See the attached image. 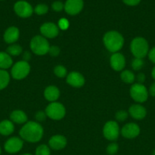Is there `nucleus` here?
<instances>
[{"mask_svg": "<svg viewBox=\"0 0 155 155\" xmlns=\"http://www.w3.org/2000/svg\"><path fill=\"white\" fill-rule=\"evenodd\" d=\"M19 30L15 27H10L5 30L4 33V40L7 43H14L19 38Z\"/></svg>", "mask_w": 155, "mask_h": 155, "instance_id": "nucleus-18", "label": "nucleus"}, {"mask_svg": "<svg viewBox=\"0 0 155 155\" xmlns=\"http://www.w3.org/2000/svg\"><path fill=\"white\" fill-rule=\"evenodd\" d=\"M6 51H7V53L9 55L18 56L22 52V48H21V45L15 44V45H12L9 47H8Z\"/></svg>", "mask_w": 155, "mask_h": 155, "instance_id": "nucleus-25", "label": "nucleus"}, {"mask_svg": "<svg viewBox=\"0 0 155 155\" xmlns=\"http://www.w3.org/2000/svg\"><path fill=\"white\" fill-rule=\"evenodd\" d=\"M151 76H152V77H153V80H155V67L153 68V69H152Z\"/></svg>", "mask_w": 155, "mask_h": 155, "instance_id": "nucleus-41", "label": "nucleus"}, {"mask_svg": "<svg viewBox=\"0 0 155 155\" xmlns=\"http://www.w3.org/2000/svg\"><path fill=\"white\" fill-rule=\"evenodd\" d=\"M14 10L18 16L23 18H29L32 15L33 9L30 4L26 1H18L14 5Z\"/></svg>", "mask_w": 155, "mask_h": 155, "instance_id": "nucleus-9", "label": "nucleus"}, {"mask_svg": "<svg viewBox=\"0 0 155 155\" xmlns=\"http://www.w3.org/2000/svg\"><path fill=\"white\" fill-rule=\"evenodd\" d=\"M20 136L23 140L34 143L42 139L43 129L40 124L33 121L27 122L19 132Z\"/></svg>", "mask_w": 155, "mask_h": 155, "instance_id": "nucleus-1", "label": "nucleus"}, {"mask_svg": "<svg viewBox=\"0 0 155 155\" xmlns=\"http://www.w3.org/2000/svg\"><path fill=\"white\" fill-rule=\"evenodd\" d=\"M69 27V22L65 18H62L59 21V28L62 30H65Z\"/></svg>", "mask_w": 155, "mask_h": 155, "instance_id": "nucleus-34", "label": "nucleus"}, {"mask_svg": "<svg viewBox=\"0 0 155 155\" xmlns=\"http://www.w3.org/2000/svg\"><path fill=\"white\" fill-rule=\"evenodd\" d=\"M103 136L109 141H115L119 135V127L115 121H108L103 127Z\"/></svg>", "mask_w": 155, "mask_h": 155, "instance_id": "nucleus-8", "label": "nucleus"}, {"mask_svg": "<svg viewBox=\"0 0 155 155\" xmlns=\"http://www.w3.org/2000/svg\"><path fill=\"white\" fill-rule=\"evenodd\" d=\"M148 58L152 63L155 64V47L152 48L148 52Z\"/></svg>", "mask_w": 155, "mask_h": 155, "instance_id": "nucleus-37", "label": "nucleus"}, {"mask_svg": "<svg viewBox=\"0 0 155 155\" xmlns=\"http://www.w3.org/2000/svg\"><path fill=\"white\" fill-rule=\"evenodd\" d=\"M48 6L45 4H39L35 7L34 12L38 15H43L48 12Z\"/></svg>", "mask_w": 155, "mask_h": 155, "instance_id": "nucleus-29", "label": "nucleus"}, {"mask_svg": "<svg viewBox=\"0 0 155 155\" xmlns=\"http://www.w3.org/2000/svg\"><path fill=\"white\" fill-rule=\"evenodd\" d=\"M148 93L150 94L151 96L155 97V83H152V84L150 85V88H149Z\"/></svg>", "mask_w": 155, "mask_h": 155, "instance_id": "nucleus-39", "label": "nucleus"}, {"mask_svg": "<svg viewBox=\"0 0 155 155\" xmlns=\"http://www.w3.org/2000/svg\"><path fill=\"white\" fill-rule=\"evenodd\" d=\"M15 130V127L12 121L4 120L0 122V134L2 136H9Z\"/></svg>", "mask_w": 155, "mask_h": 155, "instance_id": "nucleus-20", "label": "nucleus"}, {"mask_svg": "<svg viewBox=\"0 0 155 155\" xmlns=\"http://www.w3.org/2000/svg\"><path fill=\"white\" fill-rule=\"evenodd\" d=\"M145 75H144L143 73H140L137 75V81H138V83H140V84H142L144 81H145Z\"/></svg>", "mask_w": 155, "mask_h": 155, "instance_id": "nucleus-38", "label": "nucleus"}, {"mask_svg": "<svg viewBox=\"0 0 155 155\" xmlns=\"http://www.w3.org/2000/svg\"><path fill=\"white\" fill-rule=\"evenodd\" d=\"M10 81V75L5 70L0 69V90L5 89Z\"/></svg>", "mask_w": 155, "mask_h": 155, "instance_id": "nucleus-23", "label": "nucleus"}, {"mask_svg": "<svg viewBox=\"0 0 155 155\" xmlns=\"http://www.w3.org/2000/svg\"><path fill=\"white\" fill-rule=\"evenodd\" d=\"M48 53L50 55L53 56V57H56V56L59 55V53H60V48L58 46H56V45L50 46Z\"/></svg>", "mask_w": 155, "mask_h": 155, "instance_id": "nucleus-33", "label": "nucleus"}, {"mask_svg": "<svg viewBox=\"0 0 155 155\" xmlns=\"http://www.w3.org/2000/svg\"><path fill=\"white\" fill-rule=\"evenodd\" d=\"M119 145L116 143H111L106 148V153L109 155H114L118 152Z\"/></svg>", "mask_w": 155, "mask_h": 155, "instance_id": "nucleus-30", "label": "nucleus"}, {"mask_svg": "<svg viewBox=\"0 0 155 155\" xmlns=\"http://www.w3.org/2000/svg\"><path fill=\"white\" fill-rule=\"evenodd\" d=\"M60 92H59V89L56 86H50L47 88H46L44 91V96L45 98L49 101L55 102L56 100L59 98Z\"/></svg>", "mask_w": 155, "mask_h": 155, "instance_id": "nucleus-19", "label": "nucleus"}, {"mask_svg": "<svg viewBox=\"0 0 155 155\" xmlns=\"http://www.w3.org/2000/svg\"><path fill=\"white\" fill-rule=\"evenodd\" d=\"M30 71V67L28 62L24 61H21L14 64L12 67L11 74L12 77L15 80H22L25 78L29 74Z\"/></svg>", "mask_w": 155, "mask_h": 155, "instance_id": "nucleus-6", "label": "nucleus"}, {"mask_svg": "<svg viewBox=\"0 0 155 155\" xmlns=\"http://www.w3.org/2000/svg\"><path fill=\"white\" fill-rule=\"evenodd\" d=\"M83 6V0H67L64 5V9L68 15H76L81 12Z\"/></svg>", "mask_w": 155, "mask_h": 155, "instance_id": "nucleus-10", "label": "nucleus"}, {"mask_svg": "<svg viewBox=\"0 0 155 155\" xmlns=\"http://www.w3.org/2000/svg\"><path fill=\"white\" fill-rule=\"evenodd\" d=\"M52 8L55 12H61L62 9H64V4L60 1H56L52 4Z\"/></svg>", "mask_w": 155, "mask_h": 155, "instance_id": "nucleus-32", "label": "nucleus"}, {"mask_svg": "<svg viewBox=\"0 0 155 155\" xmlns=\"http://www.w3.org/2000/svg\"><path fill=\"white\" fill-rule=\"evenodd\" d=\"M10 119L12 122L18 124H24L27 121V117L24 111L20 110H14L11 113Z\"/></svg>", "mask_w": 155, "mask_h": 155, "instance_id": "nucleus-21", "label": "nucleus"}, {"mask_svg": "<svg viewBox=\"0 0 155 155\" xmlns=\"http://www.w3.org/2000/svg\"><path fill=\"white\" fill-rule=\"evenodd\" d=\"M30 48L34 54L44 55L48 53L50 44L44 36H36L30 41Z\"/></svg>", "mask_w": 155, "mask_h": 155, "instance_id": "nucleus-4", "label": "nucleus"}, {"mask_svg": "<svg viewBox=\"0 0 155 155\" xmlns=\"http://www.w3.org/2000/svg\"><path fill=\"white\" fill-rule=\"evenodd\" d=\"M35 155H50V150L46 145H41L36 149Z\"/></svg>", "mask_w": 155, "mask_h": 155, "instance_id": "nucleus-28", "label": "nucleus"}, {"mask_svg": "<svg viewBox=\"0 0 155 155\" xmlns=\"http://www.w3.org/2000/svg\"><path fill=\"white\" fill-rule=\"evenodd\" d=\"M45 113L50 119L59 120L65 117V108L61 103L52 102L46 107Z\"/></svg>", "mask_w": 155, "mask_h": 155, "instance_id": "nucleus-5", "label": "nucleus"}, {"mask_svg": "<svg viewBox=\"0 0 155 155\" xmlns=\"http://www.w3.org/2000/svg\"><path fill=\"white\" fill-rule=\"evenodd\" d=\"M130 49L135 58L143 59L149 52L148 42L144 38L136 37L131 42Z\"/></svg>", "mask_w": 155, "mask_h": 155, "instance_id": "nucleus-3", "label": "nucleus"}, {"mask_svg": "<svg viewBox=\"0 0 155 155\" xmlns=\"http://www.w3.org/2000/svg\"><path fill=\"white\" fill-rule=\"evenodd\" d=\"M54 74L59 78H64L67 74V70L62 65H57L54 68Z\"/></svg>", "mask_w": 155, "mask_h": 155, "instance_id": "nucleus-27", "label": "nucleus"}, {"mask_svg": "<svg viewBox=\"0 0 155 155\" xmlns=\"http://www.w3.org/2000/svg\"><path fill=\"white\" fill-rule=\"evenodd\" d=\"M49 145L50 148L53 150L63 149L67 145V140L65 137L61 135H56L50 138L49 141Z\"/></svg>", "mask_w": 155, "mask_h": 155, "instance_id": "nucleus-16", "label": "nucleus"}, {"mask_svg": "<svg viewBox=\"0 0 155 155\" xmlns=\"http://www.w3.org/2000/svg\"><path fill=\"white\" fill-rule=\"evenodd\" d=\"M148 91L143 84L135 83L131 86L130 95L134 101L142 103L147 101L148 98Z\"/></svg>", "mask_w": 155, "mask_h": 155, "instance_id": "nucleus-7", "label": "nucleus"}, {"mask_svg": "<svg viewBox=\"0 0 155 155\" xmlns=\"http://www.w3.org/2000/svg\"><path fill=\"white\" fill-rule=\"evenodd\" d=\"M40 33L45 38H50V39H53V38L56 37L59 34V27L56 25L55 24L52 22H47L44 23L40 28Z\"/></svg>", "mask_w": 155, "mask_h": 155, "instance_id": "nucleus-12", "label": "nucleus"}, {"mask_svg": "<svg viewBox=\"0 0 155 155\" xmlns=\"http://www.w3.org/2000/svg\"><path fill=\"white\" fill-rule=\"evenodd\" d=\"M22 155H32V154H22Z\"/></svg>", "mask_w": 155, "mask_h": 155, "instance_id": "nucleus-43", "label": "nucleus"}, {"mask_svg": "<svg viewBox=\"0 0 155 155\" xmlns=\"http://www.w3.org/2000/svg\"><path fill=\"white\" fill-rule=\"evenodd\" d=\"M46 117V114L45 112L43 111H38L36 112V114H35V119L38 121V122H42L44 121Z\"/></svg>", "mask_w": 155, "mask_h": 155, "instance_id": "nucleus-35", "label": "nucleus"}, {"mask_svg": "<svg viewBox=\"0 0 155 155\" xmlns=\"http://www.w3.org/2000/svg\"><path fill=\"white\" fill-rule=\"evenodd\" d=\"M144 64V62L143 61L142 58H135L132 60V68L134 71H140L141 68H143Z\"/></svg>", "mask_w": 155, "mask_h": 155, "instance_id": "nucleus-26", "label": "nucleus"}, {"mask_svg": "<svg viewBox=\"0 0 155 155\" xmlns=\"http://www.w3.org/2000/svg\"><path fill=\"white\" fill-rule=\"evenodd\" d=\"M122 2L127 5L135 6L139 4L141 0H122Z\"/></svg>", "mask_w": 155, "mask_h": 155, "instance_id": "nucleus-36", "label": "nucleus"}, {"mask_svg": "<svg viewBox=\"0 0 155 155\" xmlns=\"http://www.w3.org/2000/svg\"><path fill=\"white\" fill-rule=\"evenodd\" d=\"M152 155H155V149L153 150V152H152Z\"/></svg>", "mask_w": 155, "mask_h": 155, "instance_id": "nucleus-42", "label": "nucleus"}, {"mask_svg": "<svg viewBox=\"0 0 155 155\" xmlns=\"http://www.w3.org/2000/svg\"><path fill=\"white\" fill-rule=\"evenodd\" d=\"M1 152H2V150H1V148H0V154H1Z\"/></svg>", "mask_w": 155, "mask_h": 155, "instance_id": "nucleus-44", "label": "nucleus"}, {"mask_svg": "<svg viewBox=\"0 0 155 155\" xmlns=\"http://www.w3.org/2000/svg\"><path fill=\"white\" fill-rule=\"evenodd\" d=\"M66 81L73 87H81L84 84V77L77 71H72L67 76Z\"/></svg>", "mask_w": 155, "mask_h": 155, "instance_id": "nucleus-14", "label": "nucleus"}, {"mask_svg": "<svg viewBox=\"0 0 155 155\" xmlns=\"http://www.w3.org/2000/svg\"><path fill=\"white\" fill-rule=\"evenodd\" d=\"M30 58H31V55H30V52H28V51H25V52L23 54V59H24V61L27 62V61L30 60Z\"/></svg>", "mask_w": 155, "mask_h": 155, "instance_id": "nucleus-40", "label": "nucleus"}, {"mask_svg": "<svg viewBox=\"0 0 155 155\" xmlns=\"http://www.w3.org/2000/svg\"><path fill=\"white\" fill-rule=\"evenodd\" d=\"M12 59L7 52L0 51V69L5 70L12 65Z\"/></svg>", "mask_w": 155, "mask_h": 155, "instance_id": "nucleus-22", "label": "nucleus"}, {"mask_svg": "<svg viewBox=\"0 0 155 155\" xmlns=\"http://www.w3.org/2000/svg\"><path fill=\"white\" fill-rule=\"evenodd\" d=\"M121 133L126 139H135L140 134V128L135 123H129L122 127Z\"/></svg>", "mask_w": 155, "mask_h": 155, "instance_id": "nucleus-13", "label": "nucleus"}, {"mask_svg": "<svg viewBox=\"0 0 155 155\" xmlns=\"http://www.w3.org/2000/svg\"><path fill=\"white\" fill-rule=\"evenodd\" d=\"M122 80L126 83H132L135 80V77L133 73L130 71H124L121 73Z\"/></svg>", "mask_w": 155, "mask_h": 155, "instance_id": "nucleus-24", "label": "nucleus"}, {"mask_svg": "<svg viewBox=\"0 0 155 155\" xmlns=\"http://www.w3.org/2000/svg\"><path fill=\"white\" fill-rule=\"evenodd\" d=\"M110 65L115 71H122L126 65V59L124 55L119 52L113 53L110 57Z\"/></svg>", "mask_w": 155, "mask_h": 155, "instance_id": "nucleus-15", "label": "nucleus"}, {"mask_svg": "<svg viewBox=\"0 0 155 155\" xmlns=\"http://www.w3.org/2000/svg\"><path fill=\"white\" fill-rule=\"evenodd\" d=\"M128 117V113L126 110H119L116 114H115V118L118 121H124L125 120L127 119Z\"/></svg>", "mask_w": 155, "mask_h": 155, "instance_id": "nucleus-31", "label": "nucleus"}, {"mask_svg": "<svg viewBox=\"0 0 155 155\" xmlns=\"http://www.w3.org/2000/svg\"><path fill=\"white\" fill-rule=\"evenodd\" d=\"M129 113L134 119L142 120L146 117L147 110L141 104H133L129 107Z\"/></svg>", "mask_w": 155, "mask_h": 155, "instance_id": "nucleus-17", "label": "nucleus"}, {"mask_svg": "<svg viewBox=\"0 0 155 155\" xmlns=\"http://www.w3.org/2000/svg\"><path fill=\"white\" fill-rule=\"evenodd\" d=\"M103 43L106 49L113 53L119 51L124 44V38L117 31H109L103 36Z\"/></svg>", "mask_w": 155, "mask_h": 155, "instance_id": "nucleus-2", "label": "nucleus"}, {"mask_svg": "<svg viewBox=\"0 0 155 155\" xmlns=\"http://www.w3.org/2000/svg\"><path fill=\"white\" fill-rule=\"evenodd\" d=\"M23 148V141L18 137H12L8 139L5 143L4 148L9 154H15L18 152Z\"/></svg>", "mask_w": 155, "mask_h": 155, "instance_id": "nucleus-11", "label": "nucleus"}]
</instances>
